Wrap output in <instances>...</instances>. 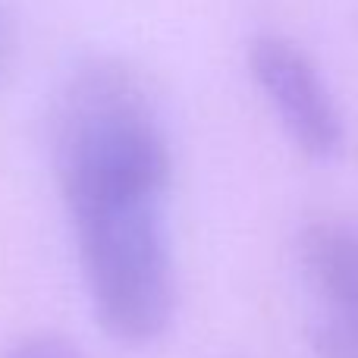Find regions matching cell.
<instances>
[{"instance_id": "6da1fadb", "label": "cell", "mask_w": 358, "mask_h": 358, "mask_svg": "<svg viewBox=\"0 0 358 358\" xmlns=\"http://www.w3.org/2000/svg\"><path fill=\"white\" fill-rule=\"evenodd\" d=\"M50 161L98 324L123 346L161 340L176 311L173 155L142 79L117 60L73 69L50 110Z\"/></svg>"}, {"instance_id": "7a4b0ae2", "label": "cell", "mask_w": 358, "mask_h": 358, "mask_svg": "<svg viewBox=\"0 0 358 358\" xmlns=\"http://www.w3.org/2000/svg\"><path fill=\"white\" fill-rule=\"evenodd\" d=\"M245 60L286 138L311 161H334L346 142V123L315 60L283 35L252 38Z\"/></svg>"}, {"instance_id": "3957f363", "label": "cell", "mask_w": 358, "mask_h": 358, "mask_svg": "<svg viewBox=\"0 0 358 358\" xmlns=\"http://www.w3.org/2000/svg\"><path fill=\"white\" fill-rule=\"evenodd\" d=\"M299 267L315 302V358H358V227L334 217L311 220L299 233Z\"/></svg>"}, {"instance_id": "277c9868", "label": "cell", "mask_w": 358, "mask_h": 358, "mask_svg": "<svg viewBox=\"0 0 358 358\" xmlns=\"http://www.w3.org/2000/svg\"><path fill=\"white\" fill-rule=\"evenodd\" d=\"M0 358H85V352L63 334H29Z\"/></svg>"}, {"instance_id": "5b68a950", "label": "cell", "mask_w": 358, "mask_h": 358, "mask_svg": "<svg viewBox=\"0 0 358 358\" xmlns=\"http://www.w3.org/2000/svg\"><path fill=\"white\" fill-rule=\"evenodd\" d=\"M6 54H10V38H6V22H3V13H0V73L6 66Z\"/></svg>"}]
</instances>
